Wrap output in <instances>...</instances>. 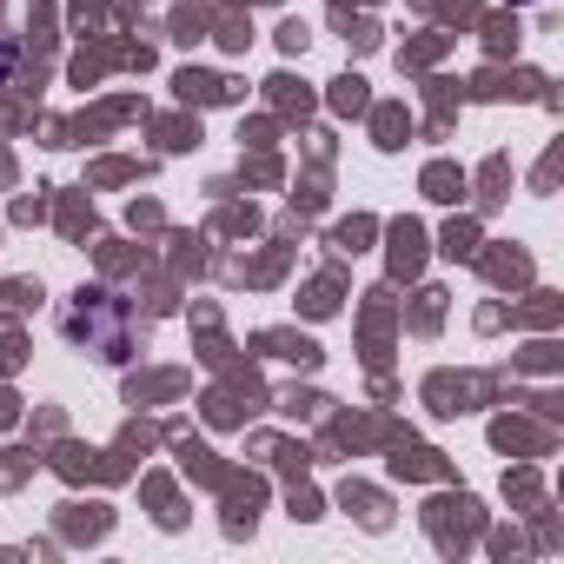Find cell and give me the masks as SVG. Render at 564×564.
<instances>
[{
	"label": "cell",
	"instance_id": "obj_1",
	"mask_svg": "<svg viewBox=\"0 0 564 564\" xmlns=\"http://www.w3.org/2000/svg\"><path fill=\"white\" fill-rule=\"evenodd\" d=\"M120 300L113 293H80V306L67 313V333L74 339H87V346H100V359H120Z\"/></svg>",
	"mask_w": 564,
	"mask_h": 564
}]
</instances>
